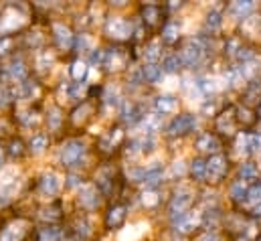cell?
Segmentation results:
<instances>
[{
	"instance_id": "6da1fadb",
	"label": "cell",
	"mask_w": 261,
	"mask_h": 241,
	"mask_svg": "<svg viewBox=\"0 0 261 241\" xmlns=\"http://www.w3.org/2000/svg\"><path fill=\"white\" fill-rule=\"evenodd\" d=\"M206 53H208V41L204 37H189L180 41V49L176 51L182 67H189V69L198 67L204 61Z\"/></svg>"
},
{
	"instance_id": "7a4b0ae2",
	"label": "cell",
	"mask_w": 261,
	"mask_h": 241,
	"mask_svg": "<svg viewBox=\"0 0 261 241\" xmlns=\"http://www.w3.org/2000/svg\"><path fill=\"white\" fill-rule=\"evenodd\" d=\"M87 154V144L81 138H69L59 148V162L65 168H75Z\"/></svg>"
},
{
	"instance_id": "3957f363",
	"label": "cell",
	"mask_w": 261,
	"mask_h": 241,
	"mask_svg": "<svg viewBox=\"0 0 261 241\" xmlns=\"http://www.w3.org/2000/svg\"><path fill=\"white\" fill-rule=\"evenodd\" d=\"M103 33L108 39L114 41V45H122L126 43L128 39H132L134 35V27L126 16H120V14H112L106 18L103 22Z\"/></svg>"
},
{
	"instance_id": "277c9868",
	"label": "cell",
	"mask_w": 261,
	"mask_h": 241,
	"mask_svg": "<svg viewBox=\"0 0 261 241\" xmlns=\"http://www.w3.org/2000/svg\"><path fill=\"white\" fill-rule=\"evenodd\" d=\"M24 18H27V14H24L22 6L6 4V6L0 10V37L14 35L18 29H22Z\"/></svg>"
},
{
	"instance_id": "5b68a950",
	"label": "cell",
	"mask_w": 261,
	"mask_h": 241,
	"mask_svg": "<svg viewBox=\"0 0 261 241\" xmlns=\"http://www.w3.org/2000/svg\"><path fill=\"white\" fill-rule=\"evenodd\" d=\"M239 124H237V116H235V106H225L217 116H215V134L223 136L227 140H235Z\"/></svg>"
},
{
	"instance_id": "8992f818",
	"label": "cell",
	"mask_w": 261,
	"mask_h": 241,
	"mask_svg": "<svg viewBox=\"0 0 261 241\" xmlns=\"http://www.w3.org/2000/svg\"><path fill=\"white\" fill-rule=\"evenodd\" d=\"M195 197H196L195 190L189 188V186L176 188L174 195H172L170 201H168V215H170V219L189 213V211L193 209V205H195Z\"/></svg>"
},
{
	"instance_id": "52a82bcc",
	"label": "cell",
	"mask_w": 261,
	"mask_h": 241,
	"mask_svg": "<svg viewBox=\"0 0 261 241\" xmlns=\"http://www.w3.org/2000/svg\"><path fill=\"white\" fill-rule=\"evenodd\" d=\"M130 51L124 45H112L110 49H103L101 67H106L108 73H118V71H124L130 65Z\"/></svg>"
},
{
	"instance_id": "ba28073f",
	"label": "cell",
	"mask_w": 261,
	"mask_h": 241,
	"mask_svg": "<svg viewBox=\"0 0 261 241\" xmlns=\"http://www.w3.org/2000/svg\"><path fill=\"white\" fill-rule=\"evenodd\" d=\"M229 164H231V162H229V156L223 154V152L208 156V158H206V179H204V182H208V184H219V182L227 177Z\"/></svg>"
},
{
	"instance_id": "9c48e42d",
	"label": "cell",
	"mask_w": 261,
	"mask_h": 241,
	"mask_svg": "<svg viewBox=\"0 0 261 241\" xmlns=\"http://www.w3.org/2000/svg\"><path fill=\"white\" fill-rule=\"evenodd\" d=\"M140 20L144 27L148 29H158L162 27L168 18H166V6L156 4V2H148L140 6Z\"/></svg>"
},
{
	"instance_id": "30bf717a",
	"label": "cell",
	"mask_w": 261,
	"mask_h": 241,
	"mask_svg": "<svg viewBox=\"0 0 261 241\" xmlns=\"http://www.w3.org/2000/svg\"><path fill=\"white\" fill-rule=\"evenodd\" d=\"M196 130V118L193 114H178L166 126V134L170 138H185Z\"/></svg>"
},
{
	"instance_id": "8fae6325",
	"label": "cell",
	"mask_w": 261,
	"mask_h": 241,
	"mask_svg": "<svg viewBox=\"0 0 261 241\" xmlns=\"http://www.w3.org/2000/svg\"><path fill=\"white\" fill-rule=\"evenodd\" d=\"M124 140H126L124 126H114L112 130H108V132H103V134L99 136L97 148H99V152H103V154H114V152L124 144Z\"/></svg>"
},
{
	"instance_id": "7c38bea8",
	"label": "cell",
	"mask_w": 261,
	"mask_h": 241,
	"mask_svg": "<svg viewBox=\"0 0 261 241\" xmlns=\"http://www.w3.org/2000/svg\"><path fill=\"white\" fill-rule=\"evenodd\" d=\"M51 39H53V45L63 53H69L75 47V35L71 31V27L65 22H53L51 25Z\"/></svg>"
},
{
	"instance_id": "4fadbf2b",
	"label": "cell",
	"mask_w": 261,
	"mask_h": 241,
	"mask_svg": "<svg viewBox=\"0 0 261 241\" xmlns=\"http://www.w3.org/2000/svg\"><path fill=\"white\" fill-rule=\"evenodd\" d=\"M172 227H174V231L180 233V235L195 233L198 229H202V213L191 209L189 213H185V215H180V217H174V219H172Z\"/></svg>"
},
{
	"instance_id": "5bb4252c",
	"label": "cell",
	"mask_w": 261,
	"mask_h": 241,
	"mask_svg": "<svg viewBox=\"0 0 261 241\" xmlns=\"http://www.w3.org/2000/svg\"><path fill=\"white\" fill-rule=\"evenodd\" d=\"M195 148L200 154H206V158H208V156L221 152L223 142L215 132H200V134H196L195 138Z\"/></svg>"
},
{
	"instance_id": "9a60e30c",
	"label": "cell",
	"mask_w": 261,
	"mask_h": 241,
	"mask_svg": "<svg viewBox=\"0 0 261 241\" xmlns=\"http://www.w3.org/2000/svg\"><path fill=\"white\" fill-rule=\"evenodd\" d=\"M243 215L247 217H261V181L253 182L247 190L245 201L239 205Z\"/></svg>"
},
{
	"instance_id": "2e32d148",
	"label": "cell",
	"mask_w": 261,
	"mask_h": 241,
	"mask_svg": "<svg viewBox=\"0 0 261 241\" xmlns=\"http://www.w3.org/2000/svg\"><path fill=\"white\" fill-rule=\"evenodd\" d=\"M241 106L249 108V110H255L261 106V79L253 77L245 83L243 91H241Z\"/></svg>"
},
{
	"instance_id": "e0dca14e",
	"label": "cell",
	"mask_w": 261,
	"mask_h": 241,
	"mask_svg": "<svg viewBox=\"0 0 261 241\" xmlns=\"http://www.w3.org/2000/svg\"><path fill=\"white\" fill-rule=\"evenodd\" d=\"M37 188H39V195H43L45 199H55L61 190V179L57 173L49 171V173L41 175V179L37 182Z\"/></svg>"
},
{
	"instance_id": "ac0fdd59",
	"label": "cell",
	"mask_w": 261,
	"mask_h": 241,
	"mask_svg": "<svg viewBox=\"0 0 261 241\" xmlns=\"http://www.w3.org/2000/svg\"><path fill=\"white\" fill-rule=\"evenodd\" d=\"M77 201L83 211H95L101 205V192L95 184H85V186H81Z\"/></svg>"
},
{
	"instance_id": "d6986e66",
	"label": "cell",
	"mask_w": 261,
	"mask_h": 241,
	"mask_svg": "<svg viewBox=\"0 0 261 241\" xmlns=\"http://www.w3.org/2000/svg\"><path fill=\"white\" fill-rule=\"evenodd\" d=\"M29 233V223L24 219H14L0 231V241H24Z\"/></svg>"
},
{
	"instance_id": "ffe728a7",
	"label": "cell",
	"mask_w": 261,
	"mask_h": 241,
	"mask_svg": "<svg viewBox=\"0 0 261 241\" xmlns=\"http://www.w3.org/2000/svg\"><path fill=\"white\" fill-rule=\"evenodd\" d=\"M93 116H95V102L83 100V102L71 112L69 120H71V124H73L75 128H81V126H85L87 122H91Z\"/></svg>"
},
{
	"instance_id": "44dd1931",
	"label": "cell",
	"mask_w": 261,
	"mask_h": 241,
	"mask_svg": "<svg viewBox=\"0 0 261 241\" xmlns=\"http://www.w3.org/2000/svg\"><path fill=\"white\" fill-rule=\"evenodd\" d=\"M126 219H128V207L124 203H114L106 213V227L116 231L126 223Z\"/></svg>"
},
{
	"instance_id": "7402d4cb",
	"label": "cell",
	"mask_w": 261,
	"mask_h": 241,
	"mask_svg": "<svg viewBox=\"0 0 261 241\" xmlns=\"http://www.w3.org/2000/svg\"><path fill=\"white\" fill-rule=\"evenodd\" d=\"M154 112L156 116H172L178 112V98L172 93H160L154 98Z\"/></svg>"
},
{
	"instance_id": "603a6c76",
	"label": "cell",
	"mask_w": 261,
	"mask_h": 241,
	"mask_svg": "<svg viewBox=\"0 0 261 241\" xmlns=\"http://www.w3.org/2000/svg\"><path fill=\"white\" fill-rule=\"evenodd\" d=\"M116 171L112 166H101L95 173V186L99 188L101 195H112L114 186H116Z\"/></svg>"
},
{
	"instance_id": "cb8c5ba5",
	"label": "cell",
	"mask_w": 261,
	"mask_h": 241,
	"mask_svg": "<svg viewBox=\"0 0 261 241\" xmlns=\"http://www.w3.org/2000/svg\"><path fill=\"white\" fill-rule=\"evenodd\" d=\"M146 118V112L136 102H122V122L126 126H138Z\"/></svg>"
},
{
	"instance_id": "d4e9b609",
	"label": "cell",
	"mask_w": 261,
	"mask_h": 241,
	"mask_svg": "<svg viewBox=\"0 0 261 241\" xmlns=\"http://www.w3.org/2000/svg\"><path fill=\"white\" fill-rule=\"evenodd\" d=\"M158 39L162 41V45H176V43H180V22L174 20V18H168L162 25V29H160V37Z\"/></svg>"
},
{
	"instance_id": "484cf974",
	"label": "cell",
	"mask_w": 261,
	"mask_h": 241,
	"mask_svg": "<svg viewBox=\"0 0 261 241\" xmlns=\"http://www.w3.org/2000/svg\"><path fill=\"white\" fill-rule=\"evenodd\" d=\"M255 10V2L251 0H235L227 6V14L235 20H245L247 16H251Z\"/></svg>"
},
{
	"instance_id": "4316f807",
	"label": "cell",
	"mask_w": 261,
	"mask_h": 241,
	"mask_svg": "<svg viewBox=\"0 0 261 241\" xmlns=\"http://www.w3.org/2000/svg\"><path fill=\"white\" fill-rule=\"evenodd\" d=\"M140 77H142V83L156 85V83L162 81L164 71H162L160 63H144V65L140 67Z\"/></svg>"
},
{
	"instance_id": "83f0119b",
	"label": "cell",
	"mask_w": 261,
	"mask_h": 241,
	"mask_svg": "<svg viewBox=\"0 0 261 241\" xmlns=\"http://www.w3.org/2000/svg\"><path fill=\"white\" fill-rule=\"evenodd\" d=\"M49 134L47 132H35L31 138H29V144H27V150L33 154V156H41L47 148H49Z\"/></svg>"
},
{
	"instance_id": "f1b7e54d",
	"label": "cell",
	"mask_w": 261,
	"mask_h": 241,
	"mask_svg": "<svg viewBox=\"0 0 261 241\" xmlns=\"http://www.w3.org/2000/svg\"><path fill=\"white\" fill-rule=\"evenodd\" d=\"M53 65H55V55H53V51H49V49L43 47V49H39V51L35 53V71H37L39 75L49 73Z\"/></svg>"
},
{
	"instance_id": "f546056e",
	"label": "cell",
	"mask_w": 261,
	"mask_h": 241,
	"mask_svg": "<svg viewBox=\"0 0 261 241\" xmlns=\"http://www.w3.org/2000/svg\"><path fill=\"white\" fill-rule=\"evenodd\" d=\"M142 55H144V61H146V63H158V61L162 59V41H160L158 37L146 41Z\"/></svg>"
},
{
	"instance_id": "4dcf8cb0",
	"label": "cell",
	"mask_w": 261,
	"mask_h": 241,
	"mask_svg": "<svg viewBox=\"0 0 261 241\" xmlns=\"http://www.w3.org/2000/svg\"><path fill=\"white\" fill-rule=\"evenodd\" d=\"M223 29V12L219 8H211L204 16V31L208 35H217Z\"/></svg>"
},
{
	"instance_id": "1f68e13d",
	"label": "cell",
	"mask_w": 261,
	"mask_h": 241,
	"mask_svg": "<svg viewBox=\"0 0 261 241\" xmlns=\"http://www.w3.org/2000/svg\"><path fill=\"white\" fill-rule=\"evenodd\" d=\"M196 89H198V93L200 95H204L206 100L208 98H215V93L219 91V83H217V79L215 77H208V75H202V77H198L195 81Z\"/></svg>"
},
{
	"instance_id": "d6a6232c",
	"label": "cell",
	"mask_w": 261,
	"mask_h": 241,
	"mask_svg": "<svg viewBox=\"0 0 261 241\" xmlns=\"http://www.w3.org/2000/svg\"><path fill=\"white\" fill-rule=\"evenodd\" d=\"M189 177L195 182H204L206 179V158L204 156H196L189 164Z\"/></svg>"
},
{
	"instance_id": "836d02e7",
	"label": "cell",
	"mask_w": 261,
	"mask_h": 241,
	"mask_svg": "<svg viewBox=\"0 0 261 241\" xmlns=\"http://www.w3.org/2000/svg\"><path fill=\"white\" fill-rule=\"evenodd\" d=\"M91 221L87 219V215H79L75 221H73V237L85 241L89 235H91Z\"/></svg>"
},
{
	"instance_id": "e575fe53",
	"label": "cell",
	"mask_w": 261,
	"mask_h": 241,
	"mask_svg": "<svg viewBox=\"0 0 261 241\" xmlns=\"http://www.w3.org/2000/svg\"><path fill=\"white\" fill-rule=\"evenodd\" d=\"M164 177V168L162 166H150V168H144V177L142 182L146 184V188H156Z\"/></svg>"
},
{
	"instance_id": "d590c367",
	"label": "cell",
	"mask_w": 261,
	"mask_h": 241,
	"mask_svg": "<svg viewBox=\"0 0 261 241\" xmlns=\"http://www.w3.org/2000/svg\"><path fill=\"white\" fill-rule=\"evenodd\" d=\"M239 181L247 182L249 186L253 182L259 181V168H257V164L255 162H243L239 166Z\"/></svg>"
},
{
	"instance_id": "8d00e7d4",
	"label": "cell",
	"mask_w": 261,
	"mask_h": 241,
	"mask_svg": "<svg viewBox=\"0 0 261 241\" xmlns=\"http://www.w3.org/2000/svg\"><path fill=\"white\" fill-rule=\"evenodd\" d=\"M243 45H245V39H243V37H239V35H231V37H227L225 47H223L225 57H229V59L235 61L237 53L241 51V47H243Z\"/></svg>"
},
{
	"instance_id": "74e56055",
	"label": "cell",
	"mask_w": 261,
	"mask_h": 241,
	"mask_svg": "<svg viewBox=\"0 0 261 241\" xmlns=\"http://www.w3.org/2000/svg\"><path fill=\"white\" fill-rule=\"evenodd\" d=\"M69 73H71V79H73L75 83H83V81L87 79V73H89V63L83 59H75L71 63Z\"/></svg>"
},
{
	"instance_id": "f35d334b",
	"label": "cell",
	"mask_w": 261,
	"mask_h": 241,
	"mask_svg": "<svg viewBox=\"0 0 261 241\" xmlns=\"http://www.w3.org/2000/svg\"><path fill=\"white\" fill-rule=\"evenodd\" d=\"M247 190H249V184L237 179V181L231 184V188H229V197H231V201L235 205H241L245 201V197H247Z\"/></svg>"
},
{
	"instance_id": "ab89813d",
	"label": "cell",
	"mask_w": 261,
	"mask_h": 241,
	"mask_svg": "<svg viewBox=\"0 0 261 241\" xmlns=\"http://www.w3.org/2000/svg\"><path fill=\"white\" fill-rule=\"evenodd\" d=\"M39 114H37V110H33V106H29V108H22V110H16V116H14V120L18 122L20 126H27V128H31L33 124H37L39 118H37Z\"/></svg>"
},
{
	"instance_id": "60d3db41",
	"label": "cell",
	"mask_w": 261,
	"mask_h": 241,
	"mask_svg": "<svg viewBox=\"0 0 261 241\" xmlns=\"http://www.w3.org/2000/svg\"><path fill=\"white\" fill-rule=\"evenodd\" d=\"M162 71L164 73H170V75H174V73H178L180 69H182V63H180V57L176 55V53H168V55H164V59H162Z\"/></svg>"
},
{
	"instance_id": "b9f144b4",
	"label": "cell",
	"mask_w": 261,
	"mask_h": 241,
	"mask_svg": "<svg viewBox=\"0 0 261 241\" xmlns=\"http://www.w3.org/2000/svg\"><path fill=\"white\" fill-rule=\"evenodd\" d=\"M39 217L45 219V221H49V225H53V221H59L61 219V205L59 203H51V205L43 207L41 213H39Z\"/></svg>"
},
{
	"instance_id": "7bdbcfd3",
	"label": "cell",
	"mask_w": 261,
	"mask_h": 241,
	"mask_svg": "<svg viewBox=\"0 0 261 241\" xmlns=\"http://www.w3.org/2000/svg\"><path fill=\"white\" fill-rule=\"evenodd\" d=\"M235 116H237V124L241 126H251L257 122V116H255V110H249L245 106H237L235 108Z\"/></svg>"
},
{
	"instance_id": "ee69618b",
	"label": "cell",
	"mask_w": 261,
	"mask_h": 241,
	"mask_svg": "<svg viewBox=\"0 0 261 241\" xmlns=\"http://www.w3.org/2000/svg\"><path fill=\"white\" fill-rule=\"evenodd\" d=\"M61 239V229L57 225H45L37 231V241H59Z\"/></svg>"
},
{
	"instance_id": "f6af8a7d",
	"label": "cell",
	"mask_w": 261,
	"mask_h": 241,
	"mask_svg": "<svg viewBox=\"0 0 261 241\" xmlns=\"http://www.w3.org/2000/svg\"><path fill=\"white\" fill-rule=\"evenodd\" d=\"M223 108H225V106L219 102V98H208V100L202 102V106H200V114H202V116H208V118H211V116L215 118Z\"/></svg>"
},
{
	"instance_id": "bcb514c9",
	"label": "cell",
	"mask_w": 261,
	"mask_h": 241,
	"mask_svg": "<svg viewBox=\"0 0 261 241\" xmlns=\"http://www.w3.org/2000/svg\"><path fill=\"white\" fill-rule=\"evenodd\" d=\"M14 51H16V39H14V35L0 37V59H4V57L10 59L12 55H16Z\"/></svg>"
},
{
	"instance_id": "7dc6e473",
	"label": "cell",
	"mask_w": 261,
	"mask_h": 241,
	"mask_svg": "<svg viewBox=\"0 0 261 241\" xmlns=\"http://www.w3.org/2000/svg\"><path fill=\"white\" fill-rule=\"evenodd\" d=\"M63 122H65V116H63L61 108L53 106V108L49 110V114H47V124H49V128H51V130H59V128L63 126Z\"/></svg>"
},
{
	"instance_id": "c3c4849f",
	"label": "cell",
	"mask_w": 261,
	"mask_h": 241,
	"mask_svg": "<svg viewBox=\"0 0 261 241\" xmlns=\"http://www.w3.org/2000/svg\"><path fill=\"white\" fill-rule=\"evenodd\" d=\"M142 205H144L146 209H156V207L160 205V197H158L156 188H146V190L142 192Z\"/></svg>"
},
{
	"instance_id": "681fc988",
	"label": "cell",
	"mask_w": 261,
	"mask_h": 241,
	"mask_svg": "<svg viewBox=\"0 0 261 241\" xmlns=\"http://www.w3.org/2000/svg\"><path fill=\"white\" fill-rule=\"evenodd\" d=\"M8 154H10L12 158H22V156L27 154V146H24V142H22L20 138H12L10 144H8Z\"/></svg>"
},
{
	"instance_id": "f907efd6",
	"label": "cell",
	"mask_w": 261,
	"mask_h": 241,
	"mask_svg": "<svg viewBox=\"0 0 261 241\" xmlns=\"http://www.w3.org/2000/svg\"><path fill=\"white\" fill-rule=\"evenodd\" d=\"M249 150L261 156V132H249Z\"/></svg>"
},
{
	"instance_id": "816d5d0a",
	"label": "cell",
	"mask_w": 261,
	"mask_h": 241,
	"mask_svg": "<svg viewBox=\"0 0 261 241\" xmlns=\"http://www.w3.org/2000/svg\"><path fill=\"white\" fill-rule=\"evenodd\" d=\"M83 83H71L69 85V98H73V100H81V95H83Z\"/></svg>"
},
{
	"instance_id": "f5cc1de1",
	"label": "cell",
	"mask_w": 261,
	"mask_h": 241,
	"mask_svg": "<svg viewBox=\"0 0 261 241\" xmlns=\"http://www.w3.org/2000/svg\"><path fill=\"white\" fill-rule=\"evenodd\" d=\"M91 63L97 65V67H101V63H103V49H93V53H91Z\"/></svg>"
},
{
	"instance_id": "db71d44e",
	"label": "cell",
	"mask_w": 261,
	"mask_h": 241,
	"mask_svg": "<svg viewBox=\"0 0 261 241\" xmlns=\"http://www.w3.org/2000/svg\"><path fill=\"white\" fill-rule=\"evenodd\" d=\"M77 184H83V181H79L77 175H71L69 177V186H77Z\"/></svg>"
},
{
	"instance_id": "11a10c76",
	"label": "cell",
	"mask_w": 261,
	"mask_h": 241,
	"mask_svg": "<svg viewBox=\"0 0 261 241\" xmlns=\"http://www.w3.org/2000/svg\"><path fill=\"white\" fill-rule=\"evenodd\" d=\"M4 158H6V150L0 146V168H2V164H4Z\"/></svg>"
},
{
	"instance_id": "9f6ffc18",
	"label": "cell",
	"mask_w": 261,
	"mask_h": 241,
	"mask_svg": "<svg viewBox=\"0 0 261 241\" xmlns=\"http://www.w3.org/2000/svg\"><path fill=\"white\" fill-rule=\"evenodd\" d=\"M235 241H251V239H249L247 235H243V233H241V235H237V237H235Z\"/></svg>"
},
{
	"instance_id": "6f0895ef",
	"label": "cell",
	"mask_w": 261,
	"mask_h": 241,
	"mask_svg": "<svg viewBox=\"0 0 261 241\" xmlns=\"http://www.w3.org/2000/svg\"><path fill=\"white\" fill-rule=\"evenodd\" d=\"M65 241H81V239H77V237H73V235H71V237H69V239H65Z\"/></svg>"
},
{
	"instance_id": "680465c9",
	"label": "cell",
	"mask_w": 261,
	"mask_h": 241,
	"mask_svg": "<svg viewBox=\"0 0 261 241\" xmlns=\"http://www.w3.org/2000/svg\"><path fill=\"white\" fill-rule=\"evenodd\" d=\"M257 241H261V235H259V237H257Z\"/></svg>"
},
{
	"instance_id": "91938a15",
	"label": "cell",
	"mask_w": 261,
	"mask_h": 241,
	"mask_svg": "<svg viewBox=\"0 0 261 241\" xmlns=\"http://www.w3.org/2000/svg\"><path fill=\"white\" fill-rule=\"evenodd\" d=\"M176 241H187V239H176Z\"/></svg>"
},
{
	"instance_id": "94428289",
	"label": "cell",
	"mask_w": 261,
	"mask_h": 241,
	"mask_svg": "<svg viewBox=\"0 0 261 241\" xmlns=\"http://www.w3.org/2000/svg\"><path fill=\"white\" fill-rule=\"evenodd\" d=\"M0 10H2V8H0Z\"/></svg>"
}]
</instances>
